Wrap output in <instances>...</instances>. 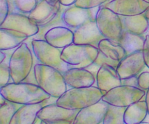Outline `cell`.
I'll return each instance as SVG.
<instances>
[{"mask_svg":"<svg viewBox=\"0 0 149 124\" xmlns=\"http://www.w3.org/2000/svg\"><path fill=\"white\" fill-rule=\"evenodd\" d=\"M103 94L95 86L70 88L57 100V105L70 110H80L98 103Z\"/></svg>","mask_w":149,"mask_h":124,"instance_id":"2","label":"cell"},{"mask_svg":"<svg viewBox=\"0 0 149 124\" xmlns=\"http://www.w3.org/2000/svg\"><path fill=\"white\" fill-rule=\"evenodd\" d=\"M95 22L100 32L106 39L119 42L124 32L121 16L107 7H100Z\"/></svg>","mask_w":149,"mask_h":124,"instance_id":"7","label":"cell"},{"mask_svg":"<svg viewBox=\"0 0 149 124\" xmlns=\"http://www.w3.org/2000/svg\"><path fill=\"white\" fill-rule=\"evenodd\" d=\"M101 7L110 9L119 16H134L145 12L149 2L146 0H111Z\"/></svg>","mask_w":149,"mask_h":124,"instance_id":"11","label":"cell"},{"mask_svg":"<svg viewBox=\"0 0 149 124\" xmlns=\"http://www.w3.org/2000/svg\"><path fill=\"white\" fill-rule=\"evenodd\" d=\"M42 108L41 103L21 105L15 113L10 124H34L38 113Z\"/></svg>","mask_w":149,"mask_h":124,"instance_id":"20","label":"cell"},{"mask_svg":"<svg viewBox=\"0 0 149 124\" xmlns=\"http://www.w3.org/2000/svg\"><path fill=\"white\" fill-rule=\"evenodd\" d=\"M146 67L142 51L126 55L116 68L118 73L122 79L138 76Z\"/></svg>","mask_w":149,"mask_h":124,"instance_id":"12","label":"cell"},{"mask_svg":"<svg viewBox=\"0 0 149 124\" xmlns=\"http://www.w3.org/2000/svg\"><path fill=\"white\" fill-rule=\"evenodd\" d=\"M126 107L109 105L102 124H125V113Z\"/></svg>","mask_w":149,"mask_h":124,"instance_id":"26","label":"cell"},{"mask_svg":"<svg viewBox=\"0 0 149 124\" xmlns=\"http://www.w3.org/2000/svg\"><path fill=\"white\" fill-rule=\"evenodd\" d=\"M10 60V57L7 56V58L4 60V62L0 63V88L10 84V81L12 80L9 66Z\"/></svg>","mask_w":149,"mask_h":124,"instance_id":"30","label":"cell"},{"mask_svg":"<svg viewBox=\"0 0 149 124\" xmlns=\"http://www.w3.org/2000/svg\"><path fill=\"white\" fill-rule=\"evenodd\" d=\"M146 91L138 87L121 85L112 89L103 96L102 100L116 107H127L130 105L143 100Z\"/></svg>","mask_w":149,"mask_h":124,"instance_id":"8","label":"cell"},{"mask_svg":"<svg viewBox=\"0 0 149 124\" xmlns=\"http://www.w3.org/2000/svg\"><path fill=\"white\" fill-rule=\"evenodd\" d=\"M138 88L146 91L149 89V72L143 71L138 76Z\"/></svg>","mask_w":149,"mask_h":124,"instance_id":"32","label":"cell"},{"mask_svg":"<svg viewBox=\"0 0 149 124\" xmlns=\"http://www.w3.org/2000/svg\"><path fill=\"white\" fill-rule=\"evenodd\" d=\"M148 111L146 102L141 100L126 107L125 113V124H139L145 121Z\"/></svg>","mask_w":149,"mask_h":124,"instance_id":"23","label":"cell"},{"mask_svg":"<svg viewBox=\"0 0 149 124\" xmlns=\"http://www.w3.org/2000/svg\"><path fill=\"white\" fill-rule=\"evenodd\" d=\"M13 2L19 12L27 15L31 12L38 4L37 0H13Z\"/></svg>","mask_w":149,"mask_h":124,"instance_id":"29","label":"cell"},{"mask_svg":"<svg viewBox=\"0 0 149 124\" xmlns=\"http://www.w3.org/2000/svg\"><path fill=\"white\" fill-rule=\"evenodd\" d=\"M20 106L21 105L16 104L8 100L3 105L0 106V124H10L15 113Z\"/></svg>","mask_w":149,"mask_h":124,"instance_id":"27","label":"cell"},{"mask_svg":"<svg viewBox=\"0 0 149 124\" xmlns=\"http://www.w3.org/2000/svg\"><path fill=\"white\" fill-rule=\"evenodd\" d=\"M109 104L100 100L91 106L79 110L74 124H100L103 123Z\"/></svg>","mask_w":149,"mask_h":124,"instance_id":"16","label":"cell"},{"mask_svg":"<svg viewBox=\"0 0 149 124\" xmlns=\"http://www.w3.org/2000/svg\"><path fill=\"white\" fill-rule=\"evenodd\" d=\"M145 100L146 102L147 107H148V116H149V89L146 91L145 96Z\"/></svg>","mask_w":149,"mask_h":124,"instance_id":"40","label":"cell"},{"mask_svg":"<svg viewBox=\"0 0 149 124\" xmlns=\"http://www.w3.org/2000/svg\"><path fill=\"white\" fill-rule=\"evenodd\" d=\"M25 83H29V84H36L37 85V82H36V77H35V73H34V68L32 70L31 72L30 73L29 76H28L27 78L23 81Z\"/></svg>","mask_w":149,"mask_h":124,"instance_id":"36","label":"cell"},{"mask_svg":"<svg viewBox=\"0 0 149 124\" xmlns=\"http://www.w3.org/2000/svg\"><path fill=\"white\" fill-rule=\"evenodd\" d=\"M146 1H148V2H149V0H146Z\"/></svg>","mask_w":149,"mask_h":124,"instance_id":"48","label":"cell"},{"mask_svg":"<svg viewBox=\"0 0 149 124\" xmlns=\"http://www.w3.org/2000/svg\"><path fill=\"white\" fill-rule=\"evenodd\" d=\"M45 1H46L47 3H49V4H51V5L54 6L55 5L58 1H59V0H45Z\"/></svg>","mask_w":149,"mask_h":124,"instance_id":"42","label":"cell"},{"mask_svg":"<svg viewBox=\"0 0 149 124\" xmlns=\"http://www.w3.org/2000/svg\"><path fill=\"white\" fill-rule=\"evenodd\" d=\"M143 14H144V15L146 16V18L149 20V7L148 9H147L146 10L145 12H144Z\"/></svg>","mask_w":149,"mask_h":124,"instance_id":"43","label":"cell"},{"mask_svg":"<svg viewBox=\"0 0 149 124\" xmlns=\"http://www.w3.org/2000/svg\"><path fill=\"white\" fill-rule=\"evenodd\" d=\"M124 30L138 35H146L149 29V20L144 14L121 16Z\"/></svg>","mask_w":149,"mask_h":124,"instance_id":"22","label":"cell"},{"mask_svg":"<svg viewBox=\"0 0 149 124\" xmlns=\"http://www.w3.org/2000/svg\"><path fill=\"white\" fill-rule=\"evenodd\" d=\"M61 9L62 5L59 1L53 6L45 0H42L38 2L34 10L28 16L37 23L39 28L47 27L56 18Z\"/></svg>","mask_w":149,"mask_h":124,"instance_id":"14","label":"cell"},{"mask_svg":"<svg viewBox=\"0 0 149 124\" xmlns=\"http://www.w3.org/2000/svg\"><path fill=\"white\" fill-rule=\"evenodd\" d=\"M28 39V36L17 30L0 28V50L16 49L26 42Z\"/></svg>","mask_w":149,"mask_h":124,"instance_id":"21","label":"cell"},{"mask_svg":"<svg viewBox=\"0 0 149 124\" xmlns=\"http://www.w3.org/2000/svg\"><path fill=\"white\" fill-rule=\"evenodd\" d=\"M122 85L138 87V76H134V77H131V78H126V79H122Z\"/></svg>","mask_w":149,"mask_h":124,"instance_id":"35","label":"cell"},{"mask_svg":"<svg viewBox=\"0 0 149 124\" xmlns=\"http://www.w3.org/2000/svg\"><path fill=\"white\" fill-rule=\"evenodd\" d=\"M146 35H148V36H149V29H148V32H147V33H146Z\"/></svg>","mask_w":149,"mask_h":124,"instance_id":"46","label":"cell"},{"mask_svg":"<svg viewBox=\"0 0 149 124\" xmlns=\"http://www.w3.org/2000/svg\"><path fill=\"white\" fill-rule=\"evenodd\" d=\"M0 94L7 100L21 105L41 103L50 97L36 84L12 82L0 88Z\"/></svg>","mask_w":149,"mask_h":124,"instance_id":"1","label":"cell"},{"mask_svg":"<svg viewBox=\"0 0 149 124\" xmlns=\"http://www.w3.org/2000/svg\"><path fill=\"white\" fill-rule=\"evenodd\" d=\"M44 40L55 47L64 49L74 43V30L66 26H56L45 33Z\"/></svg>","mask_w":149,"mask_h":124,"instance_id":"19","label":"cell"},{"mask_svg":"<svg viewBox=\"0 0 149 124\" xmlns=\"http://www.w3.org/2000/svg\"><path fill=\"white\" fill-rule=\"evenodd\" d=\"M145 43H144L143 49V54L144 61H145L146 65L149 69V36L146 35Z\"/></svg>","mask_w":149,"mask_h":124,"instance_id":"34","label":"cell"},{"mask_svg":"<svg viewBox=\"0 0 149 124\" xmlns=\"http://www.w3.org/2000/svg\"><path fill=\"white\" fill-rule=\"evenodd\" d=\"M41 123H42V121H41L40 119L38 118H37V119H36V121H35L34 124H41Z\"/></svg>","mask_w":149,"mask_h":124,"instance_id":"44","label":"cell"},{"mask_svg":"<svg viewBox=\"0 0 149 124\" xmlns=\"http://www.w3.org/2000/svg\"><path fill=\"white\" fill-rule=\"evenodd\" d=\"M58 98H57V97L50 96L49 98H47V100H44L42 103H41V104H42V107L50 105H52V104H57V100H58Z\"/></svg>","mask_w":149,"mask_h":124,"instance_id":"37","label":"cell"},{"mask_svg":"<svg viewBox=\"0 0 149 124\" xmlns=\"http://www.w3.org/2000/svg\"><path fill=\"white\" fill-rule=\"evenodd\" d=\"M96 84L104 95L112 89L122 85V78L116 68L109 64H103L96 76Z\"/></svg>","mask_w":149,"mask_h":124,"instance_id":"17","label":"cell"},{"mask_svg":"<svg viewBox=\"0 0 149 124\" xmlns=\"http://www.w3.org/2000/svg\"><path fill=\"white\" fill-rule=\"evenodd\" d=\"M10 14L8 0H0V25L2 24Z\"/></svg>","mask_w":149,"mask_h":124,"instance_id":"33","label":"cell"},{"mask_svg":"<svg viewBox=\"0 0 149 124\" xmlns=\"http://www.w3.org/2000/svg\"><path fill=\"white\" fill-rule=\"evenodd\" d=\"M100 7L87 9L77 7L74 4L67 7V8L63 10L62 20L66 27L74 30L87 22L95 20Z\"/></svg>","mask_w":149,"mask_h":124,"instance_id":"9","label":"cell"},{"mask_svg":"<svg viewBox=\"0 0 149 124\" xmlns=\"http://www.w3.org/2000/svg\"><path fill=\"white\" fill-rule=\"evenodd\" d=\"M78 110L64 108L57 104L45 106L39 110L37 118L46 123L61 121H74Z\"/></svg>","mask_w":149,"mask_h":124,"instance_id":"15","label":"cell"},{"mask_svg":"<svg viewBox=\"0 0 149 124\" xmlns=\"http://www.w3.org/2000/svg\"><path fill=\"white\" fill-rule=\"evenodd\" d=\"M109 1V0H77L75 5L81 8L93 9L101 7Z\"/></svg>","mask_w":149,"mask_h":124,"instance_id":"31","label":"cell"},{"mask_svg":"<svg viewBox=\"0 0 149 124\" xmlns=\"http://www.w3.org/2000/svg\"><path fill=\"white\" fill-rule=\"evenodd\" d=\"M65 84L70 88H81L94 86L96 78L86 68H71L63 73Z\"/></svg>","mask_w":149,"mask_h":124,"instance_id":"18","label":"cell"},{"mask_svg":"<svg viewBox=\"0 0 149 124\" xmlns=\"http://www.w3.org/2000/svg\"><path fill=\"white\" fill-rule=\"evenodd\" d=\"M97 49L106 57L119 62L127 55L125 49L120 43L109 39H103L100 41Z\"/></svg>","mask_w":149,"mask_h":124,"instance_id":"24","label":"cell"},{"mask_svg":"<svg viewBox=\"0 0 149 124\" xmlns=\"http://www.w3.org/2000/svg\"><path fill=\"white\" fill-rule=\"evenodd\" d=\"M6 102H7V99H6L4 96L1 95V94H0V106L3 105Z\"/></svg>","mask_w":149,"mask_h":124,"instance_id":"41","label":"cell"},{"mask_svg":"<svg viewBox=\"0 0 149 124\" xmlns=\"http://www.w3.org/2000/svg\"><path fill=\"white\" fill-rule=\"evenodd\" d=\"M32 50L39 63L55 68L63 74L71 68H74L64 62L61 57L62 50L49 44L43 39H33L31 42Z\"/></svg>","mask_w":149,"mask_h":124,"instance_id":"4","label":"cell"},{"mask_svg":"<svg viewBox=\"0 0 149 124\" xmlns=\"http://www.w3.org/2000/svg\"><path fill=\"white\" fill-rule=\"evenodd\" d=\"M139 124H149V122L143 121V122H142V123H139Z\"/></svg>","mask_w":149,"mask_h":124,"instance_id":"45","label":"cell"},{"mask_svg":"<svg viewBox=\"0 0 149 124\" xmlns=\"http://www.w3.org/2000/svg\"><path fill=\"white\" fill-rule=\"evenodd\" d=\"M0 28L11 29L23 33L29 38L33 37L39 32V27L37 23L30 17L20 12L10 13Z\"/></svg>","mask_w":149,"mask_h":124,"instance_id":"10","label":"cell"},{"mask_svg":"<svg viewBox=\"0 0 149 124\" xmlns=\"http://www.w3.org/2000/svg\"><path fill=\"white\" fill-rule=\"evenodd\" d=\"M146 35H138L124 30L122 39L119 43L122 44L126 52V55L143 51L145 43Z\"/></svg>","mask_w":149,"mask_h":124,"instance_id":"25","label":"cell"},{"mask_svg":"<svg viewBox=\"0 0 149 124\" xmlns=\"http://www.w3.org/2000/svg\"><path fill=\"white\" fill-rule=\"evenodd\" d=\"M119 61H115L113 60L106 57L104 55H103L101 52H99L98 56H97L95 61L92 65H90V66L87 67L86 69H87L89 71H90L96 78L97 72H98L99 69H100V68L102 66L103 64H109V65H111V66L116 68H117L118 65H119Z\"/></svg>","mask_w":149,"mask_h":124,"instance_id":"28","label":"cell"},{"mask_svg":"<svg viewBox=\"0 0 149 124\" xmlns=\"http://www.w3.org/2000/svg\"><path fill=\"white\" fill-rule=\"evenodd\" d=\"M77 1V0H59V2L61 3V5L64 6V7H70V6L75 4Z\"/></svg>","mask_w":149,"mask_h":124,"instance_id":"38","label":"cell"},{"mask_svg":"<svg viewBox=\"0 0 149 124\" xmlns=\"http://www.w3.org/2000/svg\"><path fill=\"white\" fill-rule=\"evenodd\" d=\"M38 1V2H39V1H42V0H37Z\"/></svg>","mask_w":149,"mask_h":124,"instance_id":"47","label":"cell"},{"mask_svg":"<svg viewBox=\"0 0 149 124\" xmlns=\"http://www.w3.org/2000/svg\"><path fill=\"white\" fill-rule=\"evenodd\" d=\"M6 58H7V54L4 53V51L0 50V63L4 62Z\"/></svg>","mask_w":149,"mask_h":124,"instance_id":"39","label":"cell"},{"mask_svg":"<svg viewBox=\"0 0 149 124\" xmlns=\"http://www.w3.org/2000/svg\"><path fill=\"white\" fill-rule=\"evenodd\" d=\"M9 66L11 79L14 83L23 82L33 69V54L26 42L15 49L10 57Z\"/></svg>","mask_w":149,"mask_h":124,"instance_id":"5","label":"cell"},{"mask_svg":"<svg viewBox=\"0 0 149 124\" xmlns=\"http://www.w3.org/2000/svg\"><path fill=\"white\" fill-rule=\"evenodd\" d=\"M98 54V49L95 46L73 43L63 49L61 57L74 68H87L95 61Z\"/></svg>","mask_w":149,"mask_h":124,"instance_id":"6","label":"cell"},{"mask_svg":"<svg viewBox=\"0 0 149 124\" xmlns=\"http://www.w3.org/2000/svg\"><path fill=\"white\" fill-rule=\"evenodd\" d=\"M74 30V44L91 45L98 47L101 40L106 39L99 30L95 20H91Z\"/></svg>","mask_w":149,"mask_h":124,"instance_id":"13","label":"cell"},{"mask_svg":"<svg viewBox=\"0 0 149 124\" xmlns=\"http://www.w3.org/2000/svg\"><path fill=\"white\" fill-rule=\"evenodd\" d=\"M34 73L37 85L52 97L59 98L68 90L63 74L55 68L37 63Z\"/></svg>","mask_w":149,"mask_h":124,"instance_id":"3","label":"cell"}]
</instances>
